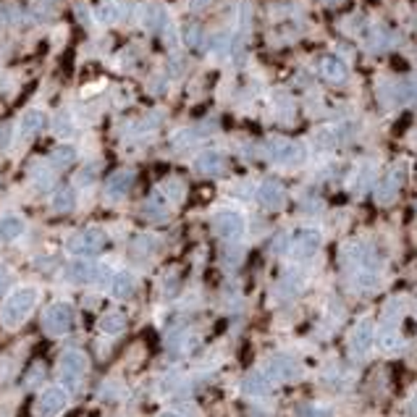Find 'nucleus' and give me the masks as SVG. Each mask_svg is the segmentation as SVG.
<instances>
[{
	"label": "nucleus",
	"mask_w": 417,
	"mask_h": 417,
	"mask_svg": "<svg viewBox=\"0 0 417 417\" xmlns=\"http://www.w3.org/2000/svg\"><path fill=\"white\" fill-rule=\"evenodd\" d=\"M34 305H37V289H32V286L16 289V292L6 300V305H3V315L0 317H3V323H6L9 328H16L24 323L26 315L34 310Z\"/></svg>",
	"instance_id": "nucleus-1"
},
{
	"label": "nucleus",
	"mask_w": 417,
	"mask_h": 417,
	"mask_svg": "<svg viewBox=\"0 0 417 417\" xmlns=\"http://www.w3.org/2000/svg\"><path fill=\"white\" fill-rule=\"evenodd\" d=\"M87 354L79 349H68L60 354V362H58V376L60 381L68 386V391H76L79 386H82V378L87 376Z\"/></svg>",
	"instance_id": "nucleus-2"
},
{
	"label": "nucleus",
	"mask_w": 417,
	"mask_h": 417,
	"mask_svg": "<svg viewBox=\"0 0 417 417\" xmlns=\"http://www.w3.org/2000/svg\"><path fill=\"white\" fill-rule=\"evenodd\" d=\"M42 326L51 336H63L68 328L74 326V307L66 305V302H56L45 310V317H42Z\"/></svg>",
	"instance_id": "nucleus-3"
},
{
	"label": "nucleus",
	"mask_w": 417,
	"mask_h": 417,
	"mask_svg": "<svg viewBox=\"0 0 417 417\" xmlns=\"http://www.w3.org/2000/svg\"><path fill=\"white\" fill-rule=\"evenodd\" d=\"M68 252H74L79 258H90V255H97V252L105 247V234L100 228H84V231H76L71 239H68Z\"/></svg>",
	"instance_id": "nucleus-4"
},
{
	"label": "nucleus",
	"mask_w": 417,
	"mask_h": 417,
	"mask_svg": "<svg viewBox=\"0 0 417 417\" xmlns=\"http://www.w3.org/2000/svg\"><path fill=\"white\" fill-rule=\"evenodd\" d=\"M66 278L71 284H95V281H102V278H108V268L102 265H95L90 260H76L71 265L66 268Z\"/></svg>",
	"instance_id": "nucleus-5"
},
{
	"label": "nucleus",
	"mask_w": 417,
	"mask_h": 417,
	"mask_svg": "<svg viewBox=\"0 0 417 417\" xmlns=\"http://www.w3.org/2000/svg\"><path fill=\"white\" fill-rule=\"evenodd\" d=\"M68 407V394L60 386H48L37 399V415L40 417H58Z\"/></svg>",
	"instance_id": "nucleus-6"
},
{
	"label": "nucleus",
	"mask_w": 417,
	"mask_h": 417,
	"mask_svg": "<svg viewBox=\"0 0 417 417\" xmlns=\"http://www.w3.org/2000/svg\"><path fill=\"white\" fill-rule=\"evenodd\" d=\"M216 234L221 239H236V236H242L244 231V221L242 216H236L231 210H226V213H218L216 216Z\"/></svg>",
	"instance_id": "nucleus-7"
},
{
	"label": "nucleus",
	"mask_w": 417,
	"mask_h": 417,
	"mask_svg": "<svg viewBox=\"0 0 417 417\" xmlns=\"http://www.w3.org/2000/svg\"><path fill=\"white\" fill-rule=\"evenodd\" d=\"M370 347H373V326H370V320H362V323H357V328L352 331L349 349H352V354L365 357L367 352H370Z\"/></svg>",
	"instance_id": "nucleus-8"
},
{
	"label": "nucleus",
	"mask_w": 417,
	"mask_h": 417,
	"mask_svg": "<svg viewBox=\"0 0 417 417\" xmlns=\"http://www.w3.org/2000/svg\"><path fill=\"white\" fill-rule=\"evenodd\" d=\"M110 294L116 297V300H129L134 292H137V278L132 273H126V270H118V273L110 275Z\"/></svg>",
	"instance_id": "nucleus-9"
},
{
	"label": "nucleus",
	"mask_w": 417,
	"mask_h": 417,
	"mask_svg": "<svg viewBox=\"0 0 417 417\" xmlns=\"http://www.w3.org/2000/svg\"><path fill=\"white\" fill-rule=\"evenodd\" d=\"M45 124H48V116H45L42 110L32 108V110H26L24 113L21 124H19V132H21L24 139H32V137H37V134L45 129Z\"/></svg>",
	"instance_id": "nucleus-10"
},
{
	"label": "nucleus",
	"mask_w": 417,
	"mask_h": 417,
	"mask_svg": "<svg viewBox=\"0 0 417 417\" xmlns=\"http://www.w3.org/2000/svg\"><path fill=\"white\" fill-rule=\"evenodd\" d=\"M300 373V367L294 362L292 357H275L270 365H268V376L273 378H281V381H294Z\"/></svg>",
	"instance_id": "nucleus-11"
},
{
	"label": "nucleus",
	"mask_w": 417,
	"mask_h": 417,
	"mask_svg": "<svg viewBox=\"0 0 417 417\" xmlns=\"http://www.w3.org/2000/svg\"><path fill=\"white\" fill-rule=\"evenodd\" d=\"M132 184H134V174L132 171H116V174L110 176V181H108V197H113V200H118V197H124L129 189H132Z\"/></svg>",
	"instance_id": "nucleus-12"
},
{
	"label": "nucleus",
	"mask_w": 417,
	"mask_h": 417,
	"mask_svg": "<svg viewBox=\"0 0 417 417\" xmlns=\"http://www.w3.org/2000/svg\"><path fill=\"white\" fill-rule=\"evenodd\" d=\"M21 234H24V218L19 216L0 218V242H14Z\"/></svg>",
	"instance_id": "nucleus-13"
},
{
	"label": "nucleus",
	"mask_w": 417,
	"mask_h": 417,
	"mask_svg": "<svg viewBox=\"0 0 417 417\" xmlns=\"http://www.w3.org/2000/svg\"><path fill=\"white\" fill-rule=\"evenodd\" d=\"M126 328V317L121 315V312H105V315L100 317V331L108 336H116L121 334Z\"/></svg>",
	"instance_id": "nucleus-14"
},
{
	"label": "nucleus",
	"mask_w": 417,
	"mask_h": 417,
	"mask_svg": "<svg viewBox=\"0 0 417 417\" xmlns=\"http://www.w3.org/2000/svg\"><path fill=\"white\" fill-rule=\"evenodd\" d=\"M221 168H223V160H221L218 152H205V155H200V160H197V171H200V174H218Z\"/></svg>",
	"instance_id": "nucleus-15"
},
{
	"label": "nucleus",
	"mask_w": 417,
	"mask_h": 417,
	"mask_svg": "<svg viewBox=\"0 0 417 417\" xmlns=\"http://www.w3.org/2000/svg\"><path fill=\"white\" fill-rule=\"evenodd\" d=\"M74 202H76V194H74V189H68V186H63L56 197H53V210H71L74 208Z\"/></svg>",
	"instance_id": "nucleus-16"
},
{
	"label": "nucleus",
	"mask_w": 417,
	"mask_h": 417,
	"mask_svg": "<svg viewBox=\"0 0 417 417\" xmlns=\"http://www.w3.org/2000/svg\"><path fill=\"white\" fill-rule=\"evenodd\" d=\"M260 200L265 208H275L278 202H281V189L275 186V184H265L263 189H260Z\"/></svg>",
	"instance_id": "nucleus-17"
},
{
	"label": "nucleus",
	"mask_w": 417,
	"mask_h": 417,
	"mask_svg": "<svg viewBox=\"0 0 417 417\" xmlns=\"http://www.w3.org/2000/svg\"><path fill=\"white\" fill-rule=\"evenodd\" d=\"M144 24H147V29H155L158 32L160 26L166 24V14L158 9V6H147V14H144Z\"/></svg>",
	"instance_id": "nucleus-18"
},
{
	"label": "nucleus",
	"mask_w": 417,
	"mask_h": 417,
	"mask_svg": "<svg viewBox=\"0 0 417 417\" xmlns=\"http://www.w3.org/2000/svg\"><path fill=\"white\" fill-rule=\"evenodd\" d=\"M268 389H270V384H268L265 376H250L247 381H244V391L247 394H265Z\"/></svg>",
	"instance_id": "nucleus-19"
},
{
	"label": "nucleus",
	"mask_w": 417,
	"mask_h": 417,
	"mask_svg": "<svg viewBox=\"0 0 417 417\" xmlns=\"http://www.w3.org/2000/svg\"><path fill=\"white\" fill-rule=\"evenodd\" d=\"M317 244H320V236H317L315 231H310V234H302L297 252H300V255H312V252L317 250Z\"/></svg>",
	"instance_id": "nucleus-20"
},
{
	"label": "nucleus",
	"mask_w": 417,
	"mask_h": 417,
	"mask_svg": "<svg viewBox=\"0 0 417 417\" xmlns=\"http://www.w3.org/2000/svg\"><path fill=\"white\" fill-rule=\"evenodd\" d=\"M74 155L76 152L71 150V147H58V150L53 152V160H56V166H68V163H71V160H74Z\"/></svg>",
	"instance_id": "nucleus-21"
},
{
	"label": "nucleus",
	"mask_w": 417,
	"mask_h": 417,
	"mask_svg": "<svg viewBox=\"0 0 417 417\" xmlns=\"http://www.w3.org/2000/svg\"><path fill=\"white\" fill-rule=\"evenodd\" d=\"M100 16H102V21H118V3H116V0L102 6V9H100Z\"/></svg>",
	"instance_id": "nucleus-22"
},
{
	"label": "nucleus",
	"mask_w": 417,
	"mask_h": 417,
	"mask_svg": "<svg viewBox=\"0 0 417 417\" xmlns=\"http://www.w3.org/2000/svg\"><path fill=\"white\" fill-rule=\"evenodd\" d=\"M147 216H152V218L166 216V208H163V200H158V197H150V200H147Z\"/></svg>",
	"instance_id": "nucleus-23"
},
{
	"label": "nucleus",
	"mask_w": 417,
	"mask_h": 417,
	"mask_svg": "<svg viewBox=\"0 0 417 417\" xmlns=\"http://www.w3.org/2000/svg\"><path fill=\"white\" fill-rule=\"evenodd\" d=\"M300 417H328V412L323 407H315V404H310L300 412Z\"/></svg>",
	"instance_id": "nucleus-24"
},
{
	"label": "nucleus",
	"mask_w": 417,
	"mask_h": 417,
	"mask_svg": "<svg viewBox=\"0 0 417 417\" xmlns=\"http://www.w3.org/2000/svg\"><path fill=\"white\" fill-rule=\"evenodd\" d=\"M9 284H11V270L6 265H0V294L9 289Z\"/></svg>",
	"instance_id": "nucleus-25"
},
{
	"label": "nucleus",
	"mask_w": 417,
	"mask_h": 417,
	"mask_svg": "<svg viewBox=\"0 0 417 417\" xmlns=\"http://www.w3.org/2000/svg\"><path fill=\"white\" fill-rule=\"evenodd\" d=\"M163 417H176V415H163Z\"/></svg>",
	"instance_id": "nucleus-26"
}]
</instances>
